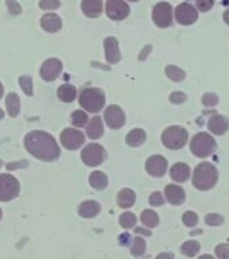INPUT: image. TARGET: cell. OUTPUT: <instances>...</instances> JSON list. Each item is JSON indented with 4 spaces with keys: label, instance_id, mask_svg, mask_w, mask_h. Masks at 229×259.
Here are the masks:
<instances>
[{
    "label": "cell",
    "instance_id": "12",
    "mask_svg": "<svg viewBox=\"0 0 229 259\" xmlns=\"http://www.w3.org/2000/svg\"><path fill=\"white\" fill-rule=\"evenodd\" d=\"M175 19L179 24L189 26L198 19V11L189 3H181L175 8Z\"/></svg>",
    "mask_w": 229,
    "mask_h": 259
},
{
    "label": "cell",
    "instance_id": "19",
    "mask_svg": "<svg viewBox=\"0 0 229 259\" xmlns=\"http://www.w3.org/2000/svg\"><path fill=\"white\" fill-rule=\"evenodd\" d=\"M81 8L88 18H99L103 12V0H82Z\"/></svg>",
    "mask_w": 229,
    "mask_h": 259
},
{
    "label": "cell",
    "instance_id": "5",
    "mask_svg": "<svg viewBox=\"0 0 229 259\" xmlns=\"http://www.w3.org/2000/svg\"><path fill=\"white\" fill-rule=\"evenodd\" d=\"M190 150L198 158H206L216 150V141L206 133H198L190 141Z\"/></svg>",
    "mask_w": 229,
    "mask_h": 259
},
{
    "label": "cell",
    "instance_id": "40",
    "mask_svg": "<svg viewBox=\"0 0 229 259\" xmlns=\"http://www.w3.org/2000/svg\"><path fill=\"white\" fill-rule=\"evenodd\" d=\"M60 6V0H40L39 2V7L42 10H56Z\"/></svg>",
    "mask_w": 229,
    "mask_h": 259
},
{
    "label": "cell",
    "instance_id": "46",
    "mask_svg": "<svg viewBox=\"0 0 229 259\" xmlns=\"http://www.w3.org/2000/svg\"><path fill=\"white\" fill-rule=\"evenodd\" d=\"M150 50H151V46H147V48L145 49V50H143V52H141V56H139V60H145L146 57H147V53L150 52Z\"/></svg>",
    "mask_w": 229,
    "mask_h": 259
},
{
    "label": "cell",
    "instance_id": "6",
    "mask_svg": "<svg viewBox=\"0 0 229 259\" xmlns=\"http://www.w3.org/2000/svg\"><path fill=\"white\" fill-rule=\"evenodd\" d=\"M20 184L11 174H0V201H11L18 197Z\"/></svg>",
    "mask_w": 229,
    "mask_h": 259
},
{
    "label": "cell",
    "instance_id": "33",
    "mask_svg": "<svg viewBox=\"0 0 229 259\" xmlns=\"http://www.w3.org/2000/svg\"><path fill=\"white\" fill-rule=\"evenodd\" d=\"M131 252L132 255H136V256H141L146 252V240L143 238H136L133 239L132 242V247H131Z\"/></svg>",
    "mask_w": 229,
    "mask_h": 259
},
{
    "label": "cell",
    "instance_id": "36",
    "mask_svg": "<svg viewBox=\"0 0 229 259\" xmlns=\"http://www.w3.org/2000/svg\"><path fill=\"white\" fill-rule=\"evenodd\" d=\"M205 223L208 226H221L222 223H224V218L218 213H209L206 214Z\"/></svg>",
    "mask_w": 229,
    "mask_h": 259
},
{
    "label": "cell",
    "instance_id": "50",
    "mask_svg": "<svg viewBox=\"0 0 229 259\" xmlns=\"http://www.w3.org/2000/svg\"><path fill=\"white\" fill-rule=\"evenodd\" d=\"M4 117V112H3V109L0 108V119H3Z\"/></svg>",
    "mask_w": 229,
    "mask_h": 259
},
{
    "label": "cell",
    "instance_id": "47",
    "mask_svg": "<svg viewBox=\"0 0 229 259\" xmlns=\"http://www.w3.org/2000/svg\"><path fill=\"white\" fill-rule=\"evenodd\" d=\"M224 22H225L226 24H229V10H226V11L224 12Z\"/></svg>",
    "mask_w": 229,
    "mask_h": 259
},
{
    "label": "cell",
    "instance_id": "42",
    "mask_svg": "<svg viewBox=\"0 0 229 259\" xmlns=\"http://www.w3.org/2000/svg\"><path fill=\"white\" fill-rule=\"evenodd\" d=\"M170 101L173 104H182L184 101H186V95L184 92H173L170 95Z\"/></svg>",
    "mask_w": 229,
    "mask_h": 259
},
{
    "label": "cell",
    "instance_id": "37",
    "mask_svg": "<svg viewBox=\"0 0 229 259\" xmlns=\"http://www.w3.org/2000/svg\"><path fill=\"white\" fill-rule=\"evenodd\" d=\"M218 103V96L216 93H205L202 96V104L205 107H214Z\"/></svg>",
    "mask_w": 229,
    "mask_h": 259
},
{
    "label": "cell",
    "instance_id": "8",
    "mask_svg": "<svg viewBox=\"0 0 229 259\" xmlns=\"http://www.w3.org/2000/svg\"><path fill=\"white\" fill-rule=\"evenodd\" d=\"M153 20L158 27H169L171 22H173V7H171V4L166 3V2L158 3L153 10Z\"/></svg>",
    "mask_w": 229,
    "mask_h": 259
},
{
    "label": "cell",
    "instance_id": "3",
    "mask_svg": "<svg viewBox=\"0 0 229 259\" xmlns=\"http://www.w3.org/2000/svg\"><path fill=\"white\" fill-rule=\"evenodd\" d=\"M80 105L85 111L92 113L100 112L105 105V95L99 88H85L78 97Z\"/></svg>",
    "mask_w": 229,
    "mask_h": 259
},
{
    "label": "cell",
    "instance_id": "18",
    "mask_svg": "<svg viewBox=\"0 0 229 259\" xmlns=\"http://www.w3.org/2000/svg\"><path fill=\"white\" fill-rule=\"evenodd\" d=\"M40 26H42L44 31L57 32L60 31L61 27H62V20L56 14H46L40 19Z\"/></svg>",
    "mask_w": 229,
    "mask_h": 259
},
{
    "label": "cell",
    "instance_id": "22",
    "mask_svg": "<svg viewBox=\"0 0 229 259\" xmlns=\"http://www.w3.org/2000/svg\"><path fill=\"white\" fill-rule=\"evenodd\" d=\"M103 133H104V125H103L101 117L93 116L89 120L88 127H86V135L90 139H99L100 137H103Z\"/></svg>",
    "mask_w": 229,
    "mask_h": 259
},
{
    "label": "cell",
    "instance_id": "41",
    "mask_svg": "<svg viewBox=\"0 0 229 259\" xmlns=\"http://www.w3.org/2000/svg\"><path fill=\"white\" fill-rule=\"evenodd\" d=\"M214 6V0H197V8L200 11L206 12L212 10Z\"/></svg>",
    "mask_w": 229,
    "mask_h": 259
},
{
    "label": "cell",
    "instance_id": "11",
    "mask_svg": "<svg viewBox=\"0 0 229 259\" xmlns=\"http://www.w3.org/2000/svg\"><path fill=\"white\" fill-rule=\"evenodd\" d=\"M105 123L108 124L109 128L119 130L121 128L125 123L124 111L119 105H109L104 112Z\"/></svg>",
    "mask_w": 229,
    "mask_h": 259
},
{
    "label": "cell",
    "instance_id": "38",
    "mask_svg": "<svg viewBox=\"0 0 229 259\" xmlns=\"http://www.w3.org/2000/svg\"><path fill=\"white\" fill-rule=\"evenodd\" d=\"M149 201L153 206H161L165 204V198H163V194L161 192H154L153 194H150Z\"/></svg>",
    "mask_w": 229,
    "mask_h": 259
},
{
    "label": "cell",
    "instance_id": "27",
    "mask_svg": "<svg viewBox=\"0 0 229 259\" xmlns=\"http://www.w3.org/2000/svg\"><path fill=\"white\" fill-rule=\"evenodd\" d=\"M6 107H7V112L10 116H18L20 111L19 96L16 93H8L7 97H6Z\"/></svg>",
    "mask_w": 229,
    "mask_h": 259
},
{
    "label": "cell",
    "instance_id": "20",
    "mask_svg": "<svg viewBox=\"0 0 229 259\" xmlns=\"http://www.w3.org/2000/svg\"><path fill=\"white\" fill-rule=\"evenodd\" d=\"M101 210L100 204L95 200H88V201L81 202V205L78 206V213L81 218L84 219H92L99 214Z\"/></svg>",
    "mask_w": 229,
    "mask_h": 259
},
{
    "label": "cell",
    "instance_id": "39",
    "mask_svg": "<svg viewBox=\"0 0 229 259\" xmlns=\"http://www.w3.org/2000/svg\"><path fill=\"white\" fill-rule=\"evenodd\" d=\"M216 255L218 259H229V244L221 243L216 247Z\"/></svg>",
    "mask_w": 229,
    "mask_h": 259
},
{
    "label": "cell",
    "instance_id": "28",
    "mask_svg": "<svg viewBox=\"0 0 229 259\" xmlns=\"http://www.w3.org/2000/svg\"><path fill=\"white\" fill-rule=\"evenodd\" d=\"M142 223L149 228H154L159 224V216L157 212H154L153 209H145L141 214Z\"/></svg>",
    "mask_w": 229,
    "mask_h": 259
},
{
    "label": "cell",
    "instance_id": "24",
    "mask_svg": "<svg viewBox=\"0 0 229 259\" xmlns=\"http://www.w3.org/2000/svg\"><path fill=\"white\" fill-rule=\"evenodd\" d=\"M146 138H147V135H146L145 130L133 128L127 134L125 142H127V145L131 146V147H139V146L145 143Z\"/></svg>",
    "mask_w": 229,
    "mask_h": 259
},
{
    "label": "cell",
    "instance_id": "51",
    "mask_svg": "<svg viewBox=\"0 0 229 259\" xmlns=\"http://www.w3.org/2000/svg\"><path fill=\"white\" fill-rule=\"evenodd\" d=\"M2 216H3V212H2V209H0V220H2Z\"/></svg>",
    "mask_w": 229,
    "mask_h": 259
},
{
    "label": "cell",
    "instance_id": "1",
    "mask_svg": "<svg viewBox=\"0 0 229 259\" xmlns=\"http://www.w3.org/2000/svg\"><path fill=\"white\" fill-rule=\"evenodd\" d=\"M24 147L32 157L52 162L60 157L61 150L54 137L44 131H31L24 137Z\"/></svg>",
    "mask_w": 229,
    "mask_h": 259
},
{
    "label": "cell",
    "instance_id": "7",
    "mask_svg": "<svg viewBox=\"0 0 229 259\" xmlns=\"http://www.w3.org/2000/svg\"><path fill=\"white\" fill-rule=\"evenodd\" d=\"M81 159L86 166H99L105 159V150L97 143H89L81 151Z\"/></svg>",
    "mask_w": 229,
    "mask_h": 259
},
{
    "label": "cell",
    "instance_id": "15",
    "mask_svg": "<svg viewBox=\"0 0 229 259\" xmlns=\"http://www.w3.org/2000/svg\"><path fill=\"white\" fill-rule=\"evenodd\" d=\"M104 49H105V58L109 64H116L121 58L120 50H119V42L116 38L108 36L104 40Z\"/></svg>",
    "mask_w": 229,
    "mask_h": 259
},
{
    "label": "cell",
    "instance_id": "4",
    "mask_svg": "<svg viewBox=\"0 0 229 259\" xmlns=\"http://www.w3.org/2000/svg\"><path fill=\"white\" fill-rule=\"evenodd\" d=\"M189 141V134L181 125H170L162 134V143L170 150H179Z\"/></svg>",
    "mask_w": 229,
    "mask_h": 259
},
{
    "label": "cell",
    "instance_id": "52",
    "mask_svg": "<svg viewBox=\"0 0 229 259\" xmlns=\"http://www.w3.org/2000/svg\"><path fill=\"white\" fill-rule=\"evenodd\" d=\"M129 2H139V0H129Z\"/></svg>",
    "mask_w": 229,
    "mask_h": 259
},
{
    "label": "cell",
    "instance_id": "26",
    "mask_svg": "<svg viewBox=\"0 0 229 259\" xmlns=\"http://www.w3.org/2000/svg\"><path fill=\"white\" fill-rule=\"evenodd\" d=\"M89 184L93 189L104 190L108 186V177L103 171H93L89 177Z\"/></svg>",
    "mask_w": 229,
    "mask_h": 259
},
{
    "label": "cell",
    "instance_id": "25",
    "mask_svg": "<svg viewBox=\"0 0 229 259\" xmlns=\"http://www.w3.org/2000/svg\"><path fill=\"white\" fill-rule=\"evenodd\" d=\"M57 96L61 101L64 103H72V101L76 100L77 97V89L73 87V85L64 84L61 85L58 91H57Z\"/></svg>",
    "mask_w": 229,
    "mask_h": 259
},
{
    "label": "cell",
    "instance_id": "14",
    "mask_svg": "<svg viewBox=\"0 0 229 259\" xmlns=\"http://www.w3.org/2000/svg\"><path fill=\"white\" fill-rule=\"evenodd\" d=\"M146 170L153 177H163L167 171V161L162 155H153L146 162Z\"/></svg>",
    "mask_w": 229,
    "mask_h": 259
},
{
    "label": "cell",
    "instance_id": "10",
    "mask_svg": "<svg viewBox=\"0 0 229 259\" xmlns=\"http://www.w3.org/2000/svg\"><path fill=\"white\" fill-rule=\"evenodd\" d=\"M105 11L112 20H123L129 15V7L124 0H107Z\"/></svg>",
    "mask_w": 229,
    "mask_h": 259
},
{
    "label": "cell",
    "instance_id": "48",
    "mask_svg": "<svg viewBox=\"0 0 229 259\" xmlns=\"http://www.w3.org/2000/svg\"><path fill=\"white\" fill-rule=\"evenodd\" d=\"M198 259H214L212 255H202V256H200Z\"/></svg>",
    "mask_w": 229,
    "mask_h": 259
},
{
    "label": "cell",
    "instance_id": "13",
    "mask_svg": "<svg viewBox=\"0 0 229 259\" xmlns=\"http://www.w3.org/2000/svg\"><path fill=\"white\" fill-rule=\"evenodd\" d=\"M62 72V62L57 58H49L40 66V77L44 81H54Z\"/></svg>",
    "mask_w": 229,
    "mask_h": 259
},
{
    "label": "cell",
    "instance_id": "43",
    "mask_svg": "<svg viewBox=\"0 0 229 259\" xmlns=\"http://www.w3.org/2000/svg\"><path fill=\"white\" fill-rule=\"evenodd\" d=\"M7 7L8 10L11 11V14H14V15H18V14L22 12V7H20L19 4L16 3L15 0H7Z\"/></svg>",
    "mask_w": 229,
    "mask_h": 259
},
{
    "label": "cell",
    "instance_id": "29",
    "mask_svg": "<svg viewBox=\"0 0 229 259\" xmlns=\"http://www.w3.org/2000/svg\"><path fill=\"white\" fill-rule=\"evenodd\" d=\"M166 76L169 77L170 80L175 81V82H179V81L185 80L186 73L184 72L181 68L175 66V65H167V66H166Z\"/></svg>",
    "mask_w": 229,
    "mask_h": 259
},
{
    "label": "cell",
    "instance_id": "9",
    "mask_svg": "<svg viewBox=\"0 0 229 259\" xmlns=\"http://www.w3.org/2000/svg\"><path fill=\"white\" fill-rule=\"evenodd\" d=\"M85 137L80 130L76 128H65L61 133V143L65 149L77 150L84 145Z\"/></svg>",
    "mask_w": 229,
    "mask_h": 259
},
{
    "label": "cell",
    "instance_id": "17",
    "mask_svg": "<svg viewBox=\"0 0 229 259\" xmlns=\"http://www.w3.org/2000/svg\"><path fill=\"white\" fill-rule=\"evenodd\" d=\"M165 194L167 201L171 204V205H181L185 202L186 194L185 190L182 189L179 185H167L165 188Z\"/></svg>",
    "mask_w": 229,
    "mask_h": 259
},
{
    "label": "cell",
    "instance_id": "23",
    "mask_svg": "<svg viewBox=\"0 0 229 259\" xmlns=\"http://www.w3.org/2000/svg\"><path fill=\"white\" fill-rule=\"evenodd\" d=\"M117 205L121 208H131L136 201V194L132 189L124 188L117 193Z\"/></svg>",
    "mask_w": 229,
    "mask_h": 259
},
{
    "label": "cell",
    "instance_id": "32",
    "mask_svg": "<svg viewBox=\"0 0 229 259\" xmlns=\"http://www.w3.org/2000/svg\"><path fill=\"white\" fill-rule=\"evenodd\" d=\"M136 216L131 212H124L123 214H120V219H119V223H120V226L125 230H129V228H132L136 224Z\"/></svg>",
    "mask_w": 229,
    "mask_h": 259
},
{
    "label": "cell",
    "instance_id": "45",
    "mask_svg": "<svg viewBox=\"0 0 229 259\" xmlns=\"http://www.w3.org/2000/svg\"><path fill=\"white\" fill-rule=\"evenodd\" d=\"M155 259H174L173 252H162Z\"/></svg>",
    "mask_w": 229,
    "mask_h": 259
},
{
    "label": "cell",
    "instance_id": "21",
    "mask_svg": "<svg viewBox=\"0 0 229 259\" xmlns=\"http://www.w3.org/2000/svg\"><path fill=\"white\" fill-rule=\"evenodd\" d=\"M170 177L175 182H185L189 180L190 177V167L186 163H175L173 167L170 169Z\"/></svg>",
    "mask_w": 229,
    "mask_h": 259
},
{
    "label": "cell",
    "instance_id": "49",
    "mask_svg": "<svg viewBox=\"0 0 229 259\" xmlns=\"http://www.w3.org/2000/svg\"><path fill=\"white\" fill-rule=\"evenodd\" d=\"M3 93H4V88H3V84L0 82V99L3 97Z\"/></svg>",
    "mask_w": 229,
    "mask_h": 259
},
{
    "label": "cell",
    "instance_id": "2",
    "mask_svg": "<svg viewBox=\"0 0 229 259\" xmlns=\"http://www.w3.org/2000/svg\"><path fill=\"white\" fill-rule=\"evenodd\" d=\"M218 180V171L216 166L210 162H201L193 173V185L200 190L212 189Z\"/></svg>",
    "mask_w": 229,
    "mask_h": 259
},
{
    "label": "cell",
    "instance_id": "16",
    "mask_svg": "<svg viewBox=\"0 0 229 259\" xmlns=\"http://www.w3.org/2000/svg\"><path fill=\"white\" fill-rule=\"evenodd\" d=\"M228 117L222 116V115H213L208 121V130L214 135H222L228 131Z\"/></svg>",
    "mask_w": 229,
    "mask_h": 259
},
{
    "label": "cell",
    "instance_id": "30",
    "mask_svg": "<svg viewBox=\"0 0 229 259\" xmlns=\"http://www.w3.org/2000/svg\"><path fill=\"white\" fill-rule=\"evenodd\" d=\"M200 243L197 240H189V242H185L182 244L181 251L182 254L186 255V256H194L196 254H198V251H200Z\"/></svg>",
    "mask_w": 229,
    "mask_h": 259
},
{
    "label": "cell",
    "instance_id": "31",
    "mask_svg": "<svg viewBox=\"0 0 229 259\" xmlns=\"http://www.w3.org/2000/svg\"><path fill=\"white\" fill-rule=\"evenodd\" d=\"M88 115L84 111H81V109H77L74 112L72 113V116H70V121H72L73 125H76V127H84V125L88 124Z\"/></svg>",
    "mask_w": 229,
    "mask_h": 259
},
{
    "label": "cell",
    "instance_id": "34",
    "mask_svg": "<svg viewBox=\"0 0 229 259\" xmlns=\"http://www.w3.org/2000/svg\"><path fill=\"white\" fill-rule=\"evenodd\" d=\"M19 84L27 96H32V78L30 76L19 77Z\"/></svg>",
    "mask_w": 229,
    "mask_h": 259
},
{
    "label": "cell",
    "instance_id": "44",
    "mask_svg": "<svg viewBox=\"0 0 229 259\" xmlns=\"http://www.w3.org/2000/svg\"><path fill=\"white\" fill-rule=\"evenodd\" d=\"M135 234H142V235H145V236H150L151 235V231L150 230H145V228H141V227H135Z\"/></svg>",
    "mask_w": 229,
    "mask_h": 259
},
{
    "label": "cell",
    "instance_id": "35",
    "mask_svg": "<svg viewBox=\"0 0 229 259\" xmlns=\"http://www.w3.org/2000/svg\"><path fill=\"white\" fill-rule=\"evenodd\" d=\"M182 222H184V224L188 227L197 226V223H198L197 213H194V212H192V210H188V212H185V213L182 214Z\"/></svg>",
    "mask_w": 229,
    "mask_h": 259
}]
</instances>
